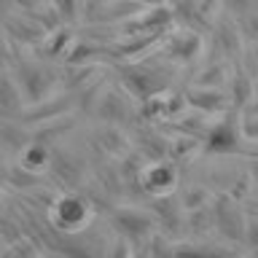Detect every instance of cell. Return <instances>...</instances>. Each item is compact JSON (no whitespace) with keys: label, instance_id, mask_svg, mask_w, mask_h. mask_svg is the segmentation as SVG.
<instances>
[{"label":"cell","instance_id":"6da1fadb","mask_svg":"<svg viewBox=\"0 0 258 258\" xmlns=\"http://www.w3.org/2000/svg\"><path fill=\"white\" fill-rule=\"evenodd\" d=\"M48 218H51V223L59 231L76 234V231L89 226V221H92V207H89L86 199L76 197V194H64V197H59L51 205Z\"/></svg>","mask_w":258,"mask_h":258},{"label":"cell","instance_id":"7a4b0ae2","mask_svg":"<svg viewBox=\"0 0 258 258\" xmlns=\"http://www.w3.org/2000/svg\"><path fill=\"white\" fill-rule=\"evenodd\" d=\"M140 180L145 185V191H151V194H167L175 185L177 177L172 172V167H167V164H151L140 175Z\"/></svg>","mask_w":258,"mask_h":258},{"label":"cell","instance_id":"3957f363","mask_svg":"<svg viewBox=\"0 0 258 258\" xmlns=\"http://www.w3.org/2000/svg\"><path fill=\"white\" fill-rule=\"evenodd\" d=\"M46 164H48V148L43 143L30 145V148L22 153V167L27 169V172H38V169H43Z\"/></svg>","mask_w":258,"mask_h":258}]
</instances>
